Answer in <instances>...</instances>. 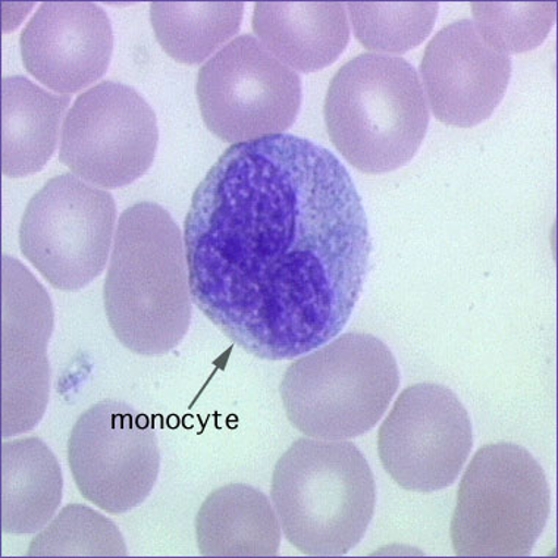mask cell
Listing matches in <instances>:
<instances>
[{"mask_svg": "<svg viewBox=\"0 0 558 558\" xmlns=\"http://www.w3.org/2000/svg\"><path fill=\"white\" fill-rule=\"evenodd\" d=\"M104 298L109 325L130 352L165 354L187 336L193 300L184 236L162 206L140 202L121 215Z\"/></svg>", "mask_w": 558, "mask_h": 558, "instance_id": "7a4b0ae2", "label": "cell"}, {"mask_svg": "<svg viewBox=\"0 0 558 558\" xmlns=\"http://www.w3.org/2000/svg\"><path fill=\"white\" fill-rule=\"evenodd\" d=\"M324 113L332 145L365 173L404 167L429 125L428 100L412 63L378 53L359 54L337 71Z\"/></svg>", "mask_w": 558, "mask_h": 558, "instance_id": "277c9868", "label": "cell"}, {"mask_svg": "<svg viewBox=\"0 0 558 558\" xmlns=\"http://www.w3.org/2000/svg\"><path fill=\"white\" fill-rule=\"evenodd\" d=\"M551 510L544 469L526 448L488 444L460 482L450 536L459 557H526Z\"/></svg>", "mask_w": 558, "mask_h": 558, "instance_id": "8992f818", "label": "cell"}, {"mask_svg": "<svg viewBox=\"0 0 558 558\" xmlns=\"http://www.w3.org/2000/svg\"><path fill=\"white\" fill-rule=\"evenodd\" d=\"M252 24L275 58L302 73L331 65L350 40L341 2H259Z\"/></svg>", "mask_w": 558, "mask_h": 558, "instance_id": "9a60e30c", "label": "cell"}, {"mask_svg": "<svg viewBox=\"0 0 558 558\" xmlns=\"http://www.w3.org/2000/svg\"><path fill=\"white\" fill-rule=\"evenodd\" d=\"M472 14L482 39L497 52L509 54L543 45L557 10L554 2H473Z\"/></svg>", "mask_w": 558, "mask_h": 558, "instance_id": "7402d4cb", "label": "cell"}, {"mask_svg": "<svg viewBox=\"0 0 558 558\" xmlns=\"http://www.w3.org/2000/svg\"><path fill=\"white\" fill-rule=\"evenodd\" d=\"M29 557H125L129 549L111 519L83 505L63 507L29 544Z\"/></svg>", "mask_w": 558, "mask_h": 558, "instance_id": "44dd1931", "label": "cell"}, {"mask_svg": "<svg viewBox=\"0 0 558 558\" xmlns=\"http://www.w3.org/2000/svg\"><path fill=\"white\" fill-rule=\"evenodd\" d=\"M68 463L80 494L107 513L145 502L158 480L160 448L150 418L118 400L82 414L68 441Z\"/></svg>", "mask_w": 558, "mask_h": 558, "instance_id": "9c48e42d", "label": "cell"}, {"mask_svg": "<svg viewBox=\"0 0 558 558\" xmlns=\"http://www.w3.org/2000/svg\"><path fill=\"white\" fill-rule=\"evenodd\" d=\"M196 93L207 129L232 145L284 133L302 107L299 74L251 34L202 66Z\"/></svg>", "mask_w": 558, "mask_h": 558, "instance_id": "ba28073f", "label": "cell"}, {"mask_svg": "<svg viewBox=\"0 0 558 558\" xmlns=\"http://www.w3.org/2000/svg\"><path fill=\"white\" fill-rule=\"evenodd\" d=\"M421 73L435 118L471 129L488 120L501 104L511 59L486 44L473 21L462 20L435 34L426 46Z\"/></svg>", "mask_w": 558, "mask_h": 558, "instance_id": "4fadbf2b", "label": "cell"}, {"mask_svg": "<svg viewBox=\"0 0 558 558\" xmlns=\"http://www.w3.org/2000/svg\"><path fill=\"white\" fill-rule=\"evenodd\" d=\"M117 205L107 190L63 173L34 194L20 227V247L54 289L78 291L104 272Z\"/></svg>", "mask_w": 558, "mask_h": 558, "instance_id": "52a82bcc", "label": "cell"}, {"mask_svg": "<svg viewBox=\"0 0 558 558\" xmlns=\"http://www.w3.org/2000/svg\"><path fill=\"white\" fill-rule=\"evenodd\" d=\"M2 437L28 433L48 408L53 307L24 265L3 255Z\"/></svg>", "mask_w": 558, "mask_h": 558, "instance_id": "7c38bea8", "label": "cell"}, {"mask_svg": "<svg viewBox=\"0 0 558 558\" xmlns=\"http://www.w3.org/2000/svg\"><path fill=\"white\" fill-rule=\"evenodd\" d=\"M70 100V95H52L24 77L2 80V171L7 177L32 175L48 163Z\"/></svg>", "mask_w": 558, "mask_h": 558, "instance_id": "e0dca14e", "label": "cell"}, {"mask_svg": "<svg viewBox=\"0 0 558 558\" xmlns=\"http://www.w3.org/2000/svg\"><path fill=\"white\" fill-rule=\"evenodd\" d=\"M472 446L466 408L438 384L405 388L378 433L380 463L397 485L414 493L441 492L454 484Z\"/></svg>", "mask_w": 558, "mask_h": 558, "instance_id": "8fae6325", "label": "cell"}, {"mask_svg": "<svg viewBox=\"0 0 558 558\" xmlns=\"http://www.w3.org/2000/svg\"><path fill=\"white\" fill-rule=\"evenodd\" d=\"M57 456L40 438L2 444V531L25 535L44 530L62 501Z\"/></svg>", "mask_w": 558, "mask_h": 558, "instance_id": "ac0fdd59", "label": "cell"}, {"mask_svg": "<svg viewBox=\"0 0 558 558\" xmlns=\"http://www.w3.org/2000/svg\"><path fill=\"white\" fill-rule=\"evenodd\" d=\"M196 536L203 557H275L281 523L272 502L255 486L228 484L203 502Z\"/></svg>", "mask_w": 558, "mask_h": 558, "instance_id": "2e32d148", "label": "cell"}, {"mask_svg": "<svg viewBox=\"0 0 558 558\" xmlns=\"http://www.w3.org/2000/svg\"><path fill=\"white\" fill-rule=\"evenodd\" d=\"M356 39L363 48L379 53L409 52L429 36L438 3H349Z\"/></svg>", "mask_w": 558, "mask_h": 558, "instance_id": "ffe728a7", "label": "cell"}, {"mask_svg": "<svg viewBox=\"0 0 558 558\" xmlns=\"http://www.w3.org/2000/svg\"><path fill=\"white\" fill-rule=\"evenodd\" d=\"M399 386V366L386 342L347 332L291 363L279 395L300 433L345 441L378 424Z\"/></svg>", "mask_w": 558, "mask_h": 558, "instance_id": "5b68a950", "label": "cell"}, {"mask_svg": "<svg viewBox=\"0 0 558 558\" xmlns=\"http://www.w3.org/2000/svg\"><path fill=\"white\" fill-rule=\"evenodd\" d=\"M184 246L193 303L228 340L272 362L338 337L372 251L344 165L291 134L223 151L193 194Z\"/></svg>", "mask_w": 558, "mask_h": 558, "instance_id": "6da1fadb", "label": "cell"}, {"mask_svg": "<svg viewBox=\"0 0 558 558\" xmlns=\"http://www.w3.org/2000/svg\"><path fill=\"white\" fill-rule=\"evenodd\" d=\"M158 140V121L143 96L125 84L104 82L68 111L59 159L87 183L124 187L151 167Z\"/></svg>", "mask_w": 558, "mask_h": 558, "instance_id": "30bf717a", "label": "cell"}, {"mask_svg": "<svg viewBox=\"0 0 558 558\" xmlns=\"http://www.w3.org/2000/svg\"><path fill=\"white\" fill-rule=\"evenodd\" d=\"M112 50L111 21L90 2L41 3L21 34V54L28 73L63 95L104 77Z\"/></svg>", "mask_w": 558, "mask_h": 558, "instance_id": "5bb4252c", "label": "cell"}, {"mask_svg": "<svg viewBox=\"0 0 558 558\" xmlns=\"http://www.w3.org/2000/svg\"><path fill=\"white\" fill-rule=\"evenodd\" d=\"M270 497L291 545L306 556L338 557L365 538L376 484L353 442L299 438L274 469Z\"/></svg>", "mask_w": 558, "mask_h": 558, "instance_id": "3957f363", "label": "cell"}, {"mask_svg": "<svg viewBox=\"0 0 558 558\" xmlns=\"http://www.w3.org/2000/svg\"><path fill=\"white\" fill-rule=\"evenodd\" d=\"M243 12L241 2H154L150 20L165 52L194 65L239 33Z\"/></svg>", "mask_w": 558, "mask_h": 558, "instance_id": "d6986e66", "label": "cell"}]
</instances>
